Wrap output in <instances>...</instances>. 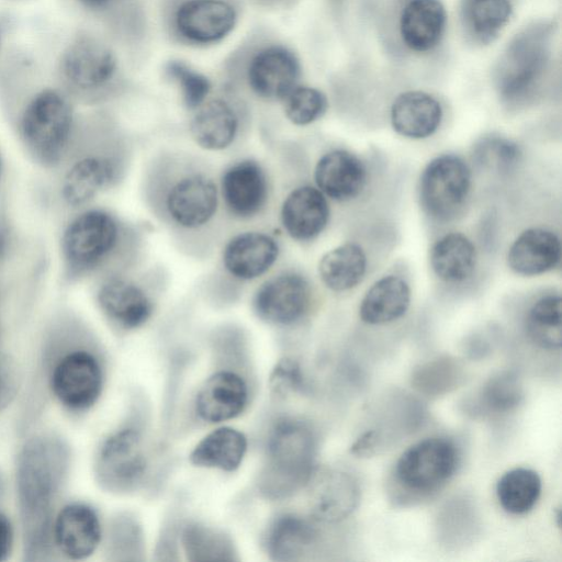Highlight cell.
Instances as JSON below:
<instances>
[{"instance_id":"cell-2","label":"cell","mask_w":562,"mask_h":562,"mask_svg":"<svg viewBox=\"0 0 562 562\" xmlns=\"http://www.w3.org/2000/svg\"><path fill=\"white\" fill-rule=\"evenodd\" d=\"M69 449L53 434L31 438L16 463V493L27 561L47 560L53 547L54 508L69 468Z\"/></svg>"},{"instance_id":"cell-10","label":"cell","mask_w":562,"mask_h":562,"mask_svg":"<svg viewBox=\"0 0 562 562\" xmlns=\"http://www.w3.org/2000/svg\"><path fill=\"white\" fill-rule=\"evenodd\" d=\"M147 471L144 440L134 427H124L108 436L97 452V482L108 492L127 494L137 491Z\"/></svg>"},{"instance_id":"cell-21","label":"cell","mask_w":562,"mask_h":562,"mask_svg":"<svg viewBox=\"0 0 562 562\" xmlns=\"http://www.w3.org/2000/svg\"><path fill=\"white\" fill-rule=\"evenodd\" d=\"M279 245L261 232H244L232 237L223 249L226 271L239 280H254L265 274L277 261Z\"/></svg>"},{"instance_id":"cell-42","label":"cell","mask_w":562,"mask_h":562,"mask_svg":"<svg viewBox=\"0 0 562 562\" xmlns=\"http://www.w3.org/2000/svg\"><path fill=\"white\" fill-rule=\"evenodd\" d=\"M271 389L277 394H286L304 387V376L301 368L292 359H282L273 369L270 376Z\"/></svg>"},{"instance_id":"cell-12","label":"cell","mask_w":562,"mask_h":562,"mask_svg":"<svg viewBox=\"0 0 562 562\" xmlns=\"http://www.w3.org/2000/svg\"><path fill=\"white\" fill-rule=\"evenodd\" d=\"M49 386L67 409L82 412L90 408L103 386V372L98 358L86 348L66 350L50 370Z\"/></svg>"},{"instance_id":"cell-18","label":"cell","mask_w":562,"mask_h":562,"mask_svg":"<svg viewBox=\"0 0 562 562\" xmlns=\"http://www.w3.org/2000/svg\"><path fill=\"white\" fill-rule=\"evenodd\" d=\"M300 63L288 48L271 45L258 50L247 67V81L258 97L280 100L296 86Z\"/></svg>"},{"instance_id":"cell-4","label":"cell","mask_w":562,"mask_h":562,"mask_svg":"<svg viewBox=\"0 0 562 562\" xmlns=\"http://www.w3.org/2000/svg\"><path fill=\"white\" fill-rule=\"evenodd\" d=\"M121 143L95 116L83 114L72 147L55 171L54 193L68 213L88 206L121 179Z\"/></svg>"},{"instance_id":"cell-13","label":"cell","mask_w":562,"mask_h":562,"mask_svg":"<svg viewBox=\"0 0 562 562\" xmlns=\"http://www.w3.org/2000/svg\"><path fill=\"white\" fill-rule=\"evenodd\" d=\"M471 187L468 165L456 155H441L425 167L419 183L424 210L434 218L447 221L463 206Z\"/></svg>"},{"instance_id":"cell-32","label":"cell","mask_w":562,"mask_h":562,"mask_svg":"<svg viewBox=\"0 0 562 562\" xmlns=\"http://www.w3.org/2000/svg\"><path fill=\"white\" fill-rule=\"evenodd\" d=\"M476 254L472 241L460 233L439 238L430 250V265L438 278L457 283L470 278L475 267Z\"/></svg>"},{"instance_id":"cell-31","label":"cell","mask_w":562,"mask_h":562,"mask_svg":"<svg viewBox=\"0 0 562 562\" xmlns=\"http://www.w3.org/2000/svg\"><path fill=\"white\" fill-rule=\"evenodd\" d=\"M246 451L247 438L243 432L221 427L201 439L189 459L195 467L233 472L240 465Z\"/></svg>"},{"instance_id":"cell-46","label":"cell","mask_w":562,"mask_h":562,"mask_svg":"<svg viewBox=\"0 0 562 562\" xmlns=\"http://www.w3.org/2000/svg\"><path fill=\"white\" fill-rule=\"evenodd\" d=\"M74 7L88 14H102L113 4L114 0H69Z\"/></svg>"},{"instance_id":"cell-9","label":"cell","mask_w":562,"mask_h":562,"mask_svg":"<svg viewBox=\"0 0 562 562\" xmlns=\"http://www.w3.org/2000/svg\"><path fill=\"white\" fill-rule=\"evenodd\" d=\"M176 168L171 178L164 180L159 205L170 224L196 231L216 215L217 186L209 173L193 165L182 164L180 169Z\"/></svg>"},{"instance_id":"cell-22","label":"cell","mask_w":562,"mask_h":562,"mask_svg":"<svg viewBox=\"0 0 562 562\" xmlns=\"http://www.w3.org/2000/svg\"><path fill=\"white\" fill-rule=\"evenodd\" d=\"M247 401L244 379L232 371H220L201 385L195 397V412L204 422L221 423L240 415Z\"/></svg>"},{"instance_id":"cell-49","label":"cell","mask_w":562,"mask_h":562,"mask_svg":"<svg viewBox=\"0 0 562 562\" xmlns=\"http://www.w3.org/2000/svg\"><path fill=\"white\" fill-rule=\"evenodd\" d=\"M2 173H3V160H2V156L0 154V181H1V178H2Z\"/></svg>"},{"instance_id":"cell-11","label":"cell","mask_w":562,"mask_h":562,"mask_svg":"<svg viewBox=\"0 0 562 562\" xmlns=\"http://www.w3.org/2000/svg\"><path fill=\"white\" fill-rule=\"evenodd\" d=\"M384 10L396 42L406 53H432L442 42L447 11L441 0H386Z\"/></svg>"},{"instance_id":"cell-1","label":"cell","mask_w":562,"mask_h":562,"mask_svg":"<svg viewBox=\"0 0 562 562\" xmlns=\"http://www.w3.org/2000/svg\"><path fill=\"white\" fill-rule=\"evenodd\" d=\"M33 52L8 46L0 64V109L32 162L55 172L68 156L83 114Z\"/></svg>"},{"instance_id":"cell-20","label":"cell","mask_w":562,"mask_h":562,"mask_svg":"<svg viewBox=\"0 0 562 562\" xmlns=\"http://www.w3.org/2000/svg\"><path fill=\"white\" fill-rule=\"evenodd\" d=\"M102 537L95 510L85 503L64 506L54 518L53 542L68 559L83 560L98 548Z\"/></svg>"},{"instance_id":"cell-3","label":"cell","mask_w":562,"mask_h":562,"mask_svg":"<svg viewBox=\"0 0 562 562\" xmlns=\"http://www.w3.org/2000/svg\"><path fill=\"white\" fill-rule=\"evenodd\" d=\"M127 244L126 225L109 210L88 205L68 213L58 239L61 284L121 272Z\"/></svg>"},{"instance_id":"cell-44","label":"cell","mask_w":562,"mask_h":562,"mask_svg":"<svg viewBox=\"0 0 562 562\" xmlns=\"http://www.w3.org/2000/svg\"><path fill=\"white\" fill-rule=\"evenodd\" d=\"M16 390V375L12 363L0 351V411L9 404Z\"/></svg>"},{"instance_id":"cell-37","label":"cell","mask_w":562,"mask_h":562,"mask_svg":"<svg viewBox=\"0 0 562 562\" xmlns=\"http://www.w3.org/2000/svg\"><path fill=\"white\" fill-rule=\"evenodd\" d=\"M463 368L454 358L443 356L415 368L413 386L426 396H440L453 391L463 380Z\"/></svg>"},{"instance_id":"cell-19","label":"cell","mask_w":562,"mask_h":562,"mask_svg":"<svg viewBox=\"0 0 562 562\" xmlns=\"http://www.w3.org/2000/svg\"><path fill=\"white\" fill-rule=\"evenodd\" d=\"M221 194L234 216L250 218L266 206L269 195L266 172L257 161L240 160L222 175Z\"/></svg>"},{"instance_id":"cell-28","label":"cell","mask_w":562,"mask_h":562,"mask_svg":"<svg viewBox=\"0 0 562 562\" xmlns=\"http://www.w3.org/2000/svg\"><path fill=\"white\" fill-rule=\"evenodd\" d=\"M318 540V530L312 521L297 515L278 517L268 528L265 546L271 560L292 562L308 554Z\"/></svg>"},{"instance_id":"cell-48","label":"cell","mask_w":562,"mask_h":562,"mask_svg":"<svg viewBox=\"0 0 562 562\" xmlns=\"http://www.w3.org/2000/svg\"><path fill=\"white\" fill-rule=\"evenodd\" d=\"M3 492H4V484H3L2 476L0 474V501L2 498Z\"/></svg>"},{"instance_id":"cell-41","label":"cell","mask_w":562,"mask_h":562,"mask_svg":"<svg viewBox=\"0 0 562 562\" xmlns=\"http://www.w3.org/2000/svg\"><path fill=\"white\" fill-rule=\"evenodd\" d=\"M167 71L180 87L183 103L188 109L196 110L206 101L212 88L206 76L181 61L169 63Z\"/></svg>"},{"instance_id":"cell-29","label":"cell","mask_w":562,"mask_h":562,"mask_svg":"<svg viewBox=\"0 0 562 562\" xmlns=\"http://www.w3.org/2000/svg\"><path fill=\"white\" fill-rule=\"evenodd\" d=\"M238 126L234 108L223 99H212L196 109L190 122V134L201 148L222 150L234 143Z\"/></svg>"},{"instance_id":"cell-36","label":"cell","mask_w":562,"mask_h":562,"mask_svg":"<svg viewBox=\"0 0 562 562\" xmlns=\"http://www.w3.org/2000/svg\"><path fill=\"white\" fill-rule=\"evenodd\" d=\"M526 330L531 341L547 350H558L562 342L561 297L546 295L530 307L526 318Z\"/></svg>"},{"instance_id":"cell-17","label":"cell","mask_w":562,"mask_h":562,"mask_svg":"<svg viewBox=\"0 0 562 562\" xmlns=\"http://www.w3.org/2000/svg\"><path fill=\"white\" fill-rule=\"evenodd\" d=\"M237 14L226 0H186L175 12V27L184 40L212 44L226 37L234 29Z\"/></svg>"},{"instance_id":"cell-8","label":"cell","mask_w":562,"mask_h":562,"mask_svg":"<svg viewBox=\"0 0 562 562\" xmlns=\"http://www.w3.org/2000/svg\"><path fill=\"white\" fill-rule=\"evenodd\" d=\"M459 461V448L450 438L429 437L412 445L391 473L393 501L406 505L430 498L450 481Z\"/></svg>"},{"instance_id":"cell-26","label":"cell","mask_w":562,"mask_h":562,"mask_svg":"<svg viewBox=\"0 0 562 562\" xmlns=\"http://www.w3.org/2000/svg\"><path fill=\"white\" fill-rule=\"evenodd\" d=\"M442 108L431 94L409 90L398 94L391 106V123L394 131L407 138H426L439 127Z\"/></svg>"},{"instance_id":"cell-43","label":"cell","mask_w":562,"mask_h":562,"mask_svg":"<svg viewBox=\"0 0 562 562\" xmlns=\"http://www.w3.org/2000/svg\"><path fill=\"white\" fill-rule=\"evenodd\" d=\"M482 145L479 155L485 158V162L494 159L495 164L501 168L510 166L519 156V149L516 144L506 139H485Z\"/></svg>"},{"instance_id":"cell-40","label":"cell","mask_w":562,"mask_h":562,"mask_svg":"<svg viewBox=\"0 0 562 562\" xmlns=\"http://www.w3.org/2000/svg\"><path fill=\"white\" fill-rule=\"evenodd\" d=\"M283 101L286 119L297 126L318 120L328 105L326 95L317 88L308 86H295Z\"/></svg>"},{"instance_id":"cell-6","label":"cell","mask_w":562,"mask_h":562,"mask_svg":"<svg viewBox=\"0 0 562 562\" xmlns=\"http://www.w3.org/2000/svg\"><path fill=\"white\" fill-rule=\"evenodd\" d=\"M317 440L312 427L296 418L279 420L270 431L258 490L271 501L291 497L315 469Z\"/></svg>"},{"instance_id":"cell-25","label":"cell","mask_w":562,"mask_h":562,"mask_svg":"<svg viewBox=\"0 0 562 562\" xmlns=\"http://www.w3.org/2000/svg\"><path fill=\"white\" fill-rule=\"evenodd\" d=\"M516 0H459L458 15L467 42L493 43L509 23Z\"/></svg>"},{"instance_id":"cell-35","label":"cell","mask_w":562,"mask_h":562,"mask_svg":"<svg viewBox=\"0 0 562 562\" xmlns=\"http://www.w3.org/2000/svg\"><path fill=\"white\" fill-rule=\"evenodd\" d=\"M539 474L527 468H515L505 472L496 484V496L503 509L513 515H522L532 509L541 494Z\"/></svg>"},{"instance_id":"cell-38","label":"cell","mask_w":562,"mask_h":562,"mask_svg":"<svg viewBox=\"0 0 562 562\" xmlns=\"http://www.w3.org/2000/svg\"><path fill=\"white\" fill-rule=\"evenodd\" d=\"M144 535L137 519L119 514L109 524L105 553L111 561H140L144 559Z\"/></svg>"},{"instance_id":"cell-16","label":"cell","mask_w":562,"mask_h":562,"mask_svg":"<svg viewBox=\"0 0 562 562\" xmlns=\"http://www.w3.org/2000/svg\"><path fill=\"white\" fill-rule=\"evenodd\" d=\"M306 485L311 515L319 522L341 521L358 506L359 484L348 472L338 469L314 471Z\"/></svg>"},{"instance_id":"cell-39","label":"cell","mask_w":562,"mask_h":562,"mask_svg":"<svg viewBox=\"0 0 562 562\" xmlns=\"http://www.w3.org/2000/svg\"><path fill=\"white\" fill-rule=\"evenodd\" d=\"M524 398L518 374L505 370L491 376L479 393V406L487 413L504 414L514 411Z\"/></svg>"},{"instance_id":"cell-34","label":"cell","mask_w":562,"mask_h":562,"mask_svg":"<svg viewBox=\"0 0 562 562\" xmlns=\"http://www.w3.org/2000/svg\"><path fill=\"white\" fill-rule=\"evenodd\" d=\"M180 541L192 562L238 560L233 540L223 531L203 524L190 522L182 528Z\"/></svg>"},{"instance_id":"cell-23","label":"cell","mask_w":562,"mask_h":562,"mask_svg":"<svg viewBox=\"0 0 562 562\" xmlns=\"http://www.w3.org/2000/svg\"><path fill=\"white\" fill-rule=\"evenodd\" d=\"M329 207L325 195L311 186L292 190L281 206V222L288 235L299 241L317 237L326 227Z\"/></svg>"},{"instance_id":"cell-7","label":"cell","mask_w":562,"mask_h":562,"mask_svg":"<svg viewBox=\"0 0 562 562\" xmlns=\"http://www.w3.org/2000/svg\"><path fill=\"white\" fill-rule=\"evenodd\" d=\"M553 36V24L535 22L512 37L493 69L494 86L503 102L517 105L540 88L551 67Z\"/></svg>"},{"instance_id":"cell-47","label":"cell","mask_w":562,"mask_h":562,"mask_svg":"<svg viewBox=\"0 0 562 562\" xmlns=\"http://www.w3.org/2000/svg\"><path fill=\"white\" fill-rule=\"evenodd\" d=\"M8 46L5 45V29L0 21V64L2 61V58L5 54Z\"/></svg>"},{"instance_id":"cell-33","label":"cell","mask_w":562,"mask_h":562,"mask_svg":"<svg viewBox=\"0 0 562 562\" xmlns=\"http://www.w3.org/2000/svg\"><path fill=\"white\" fill-rule=\"evenodd\" d=\"M366 269L367 258L362 248L351 243L327 251L318 263L323 283L336 292L355 288L362 280Z\"/></svg>"},{"instance_id":"cell-5","label":"cell","mask_w":562,"mask_h":562,"mask_svg":"<svg viewBox=\"0 0 562 562\" xmlns=\"http://www.w3.org/2000/svg\"><path fill=\"white\" fill-rule=\"evenodd\" d=\"M50 69L79 105H93L112 93L119 76V59L100 35L81 27L61 43Z\"/></svg>"},{"instance_id":"cell-50","label":"cell","mask_w":562,"mask_h":562,"mask_svg":"<svg viewBox=\"0 0 562 562\" xmlns=\"http://www.w3.org/2000/svg\"><path fill=\"white\" fill-rule=\"evenodd\" d=\"M7 1H12V2H22V1H29V0H7Z\"/></svg>"},{"instance_id":"cell-27","label":"cell","mask_w":562,"mask_h":562,"mask_svg":"<svg viewBox=\"0 0 562 562\" xmlns=\"http://www.w3.org/2000/svg\"><path fill=\"white\" fill-rule=\"evenodd\" d=\"M561 258L559 237L543 228L522 232L509 248L507 261L521 276H537L553 269Z\"/></svg>"},{"instance_id":"cell-30","label":"cell","mask_w":562,"mask_h":562,"mask_svg":"<svg viewBox=\"0 0 562 562\" xmlns=\"http://www.w3.org/2000/svg\"><path fill=\"white\" fill-rule=\"evenodd\" d=\"M411 302V290L405 280L386 276L374 282L364 294L360 318L370 325H382L402 317Z\"/></svg>"},{"instance_id":"cell-45","label":"cell","mask_w":562,"mask_h":562,"mask_svg":"<svg viewBox=\"0 0 562 562\" xmlns=\"http://www.w3.org/2000/svg\"><path fill=\"white\" fill-rule=\"evenodd\" d=\"M13 544V528L9 518L0 513V562L8 559Z\"/></svg>"},{"instance_id":"cell-14","label":"cell","mask_w":562,"mask_h":562,"mask_svg":"<svg viewBox=\"0 0 562 562\" xmlns=\"http://www.w3.org/2000/svg\"><path fill=\"white\" fill-rule=\"evenodd\" d=\"M311 303V286L305 277L286 271L265 281L256 291V315L272 325H292L300 321Z\"/></svg>"},{"instance_id":"cell-15","label":"cell","mask_w":562,"mask_h":562,"mask_svg":"<svg viewBox=\"0 0 562 562\" xmlns=\"http://www.w3.org/2000/svg\"><path fill=\"white\" fill-rule=\"evenodd\" d=\"M95 302L102 314L122 329L144 325L153 314V301L135 281L114 272L97 280Z\"/></svg>"},{"instance_id":"cell-24","label":"cell","mask_w":562,"mask_h":562,"mask_svg":"<svg viewBox=\"0 0 562 562\" xmlns=\"http://www.w3.org/2000/svg\"><path fill=\"white\" fill-rule=\"evenodd\" d=\"M367 171L353 154L336 149L323 155L314 169L317 189L336 201L357 196L366 184Z\"/></svg>"}]
</instances>
